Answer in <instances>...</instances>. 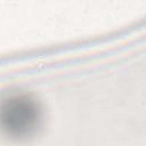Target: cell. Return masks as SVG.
Segmentation results:
<instances>
[{"label": "cell", "instance_id": "cell-1", "mask_svg": "<svg viewBox=\"0 0 146 146\" xmlns=\"http://www.w3.org/2000/svg\"><path fill=\"white\" fill-rule=\"evenodd\" d=\"M40 120L38 103L25 94H11L0 100V127L9 135L26 136Z\"/></svg>", "mask_w": 146, "mask_h": 146}]
</instances>
